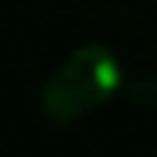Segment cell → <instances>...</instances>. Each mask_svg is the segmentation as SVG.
I'll return each mask as SVG.
<instances>
[{
  "instance_id": "1",
  "label": "cell",
  "mask_w": 157,
  "mask_h": 157,
  "mask_svg": "<svg viewBox=\"0 0 157 157\" xmlns=\"http://www.w3.org/2000/svg\"><path fill=\"white\" fill-rule=\"evenodd\" d=\"M122 67L106 45H83L67 55L58 74L42 90V112L55 122H74L116 96Z\"/></svg>"
}]
</instances>
